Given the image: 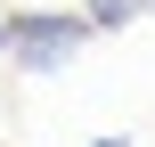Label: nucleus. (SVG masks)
<instances>
[{
  "label": "nucleus",
  "mask_w": 155,
  "mask_h": 147,
  "mask_svg": "<svg viewBox=\"0 0 155 147\" xmlns=\"http://www.w3.org/2000/svg\"><path fill=\"white\" fill-rule=\"evenodd\" d=\"M90 16H65V8H25V16H8V57L25 65V74H57V65H74L82 49H90Z\"/></svg>",
  "instance_id": "nucleus-1"
},
{
  "label": "nucleus",
  "mask_w": 155,
  "mask_h": 147,
  "mask_svg": "<svg viewBox=\"0 0 155 147\" xmlns=\"http://www.w3.org/2000/svg\"><path fill=\"white\" fill-rule=\"evenodd\" d=\"M0 57H8V16H0Z\"/></svg>",
  "instance_id": "nucleus-3"
},
{
  "label": "nucleus",
  "mask_w": 155,
  "mask_h": 147,
  "mask_svg": "<svg viewBox=\"0 0 155 147\" xmlns=\"http://www.w3.org/2000/svg\"><path fill=\"white\" fill-rule=\"evenodd\" d=\"M139 8H155V0H90V8H82V16H90V25H98V33H106V25H131V16H139Z\"/></svg>",
  "instance_id": "nucleus-2"
},
{
  "label": "nucleus",
  "mask_w": 155,
  "mask_h": 147,
  "mask_svg": "<svg viewBox=\"0 0 155 147\" xmlns=\"http://www.w3.org/2000/svg\"><path fill=\"white\" fill-rule=\"evenodd\" d=\"M90 147H131V139H90Z\"/></svg>",
  "instance_id": "nucleus-4"
}]
</instances>
